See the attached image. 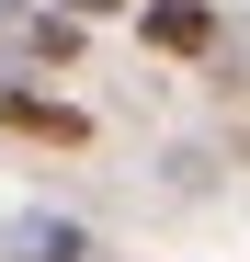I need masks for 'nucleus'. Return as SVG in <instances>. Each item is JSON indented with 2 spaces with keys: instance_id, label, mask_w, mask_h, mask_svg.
Segmentation results:
<instances>
[{
  "instance_id": "obj_1",
  "label": "nucleus",
  "mask_w": 250,
  "mask_h": 262,
  "mask_svg": "<svg viewBox=\"0 0 250 262\" xmlns=\"http://www.w3.org/2000/svg\"><path fill=\"white\" fill-rule=\"evenodd\" d=\"M80 57V23L34 12V0H0V80H34V69H68Z\"/></svg>"
},
{
  "instance_id": "obj_2",
  "label": "nucleus",
  "mask_w": 250,
  "mask_h": 262,
  "mask_svg": "<svg viewBox=\"0 0 250 262\" xmlns=\"http://www.w3.org/2000/svg\"><path fill=\"white\" fill-rule=\"evenodd\" d=\"M0 137H34V148H91V114H80V103H57V92L0 80Z\"/></svg>"
},
{
  "instance_id": "obj_3",
  "label": "nucleus",
  "mask_w": 250,
  "mask_h": 262,
  "mask_svg": "<svg viewBox=\"0 0 250 262\" xmlns=\"http://www.w3.org/2000/svg\"><path fill=\"white\" fill-rule=\"evenodd\" d=\"M0 262H114L91 228H68V216H12L0 228Z\"/></svg>"
},
{
  "instance_id": "obj_4",
  "label": "nucleus",
  "mask_w": 250,
  "mask_h": 262,
  "mask_svg": "<svg viewBox=\"0 0 250 262\" xmlns=\"http://www.w3.org/2000/svg\"><path fill=\"white\" fill-rule=\"evenodd\" d=\"M137 34H148L159 57H205V46H216V0H148Z\"/></svg>"
},
{
  "instance_id": "obj_5",
  "label": "nucleus",
  "mask_w": 250,
  "mask_h": 262,
  "mask_svg": "<svg viewBox=\"0 0 250 262\" xmlns=\"http://www.w3.org/2000/svg\"><path fill=\"white\" fill-rule=\"evenodd\" d=\"M34 12H57V23H103V12H125V0H34Z\"/></svg>"
}]
</instances>
